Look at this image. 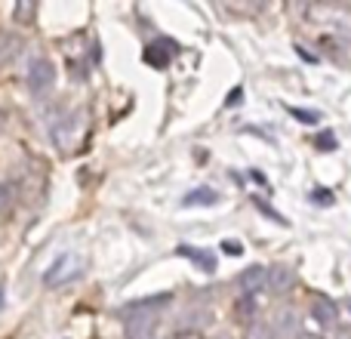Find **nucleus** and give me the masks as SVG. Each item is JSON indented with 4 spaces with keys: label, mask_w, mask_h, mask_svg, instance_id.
<instances>
[{
    "label": "nucleus",
    "mask_w": 351,
    "mask_h": 339,
    "mask_svg": "<svg viewBox=\"0 0 351 339\" xmlns=\"http://www.w3.org/2000/svg\"><path fill=\"white\" fill-rule=\"evenodd\" d=\"M315 145L321 148V152H333V148H336V136L330 133V130H324V133L315 136Z\"/></svg>",
    "instance_id": "nucleus-11"
},
{
    "label": "nucleus",
    "mask_w": 351,
    "mask_h": 339,
    "mask_svg": "<svg viewBox=\"0 0 351 339\" xmlns=\"http://www.w3.org/2000/svg\"><path fill=\"white\" fill-rule=\"evenodd\" d=\"M222 250H225V253H231V256H241V253H243V247H241L237 241H225Z\"/></svg>",
    "instance_id": "nucleus-17"
},
{
    "label": "nucleus",
    "mask_w": 351,
    "mask_h": 339,
    "mask_svg": "<svg viewBox=\"0 0 351 339\" xmlns=\"http://www.w3.org/2000/svg\"><path fill=\"white\" fill-rule=\"evenodd\" d=\"M56 84V65L49 59H43V56H37L34 62L28 65V86L34 96H43V93H49V86Z\"/></svg>",
    "instance_id": "nucleus-3"
},
{
    "label": "nucleus",
    "mask_w": 351,
    "mask_h": 339,
    "mask_svg": "<svg viewBox=\"0 0 351 339\" xmlns=\"http://www.w3.org/2000/svg\"><path fill=\"white\" fill-rule=\"evenodd\" d=\"M311 200H315V204H333V191H324V188H317V191H311Z\"/></svg>",
    "instance_id": "nucleus-15"
},
{
    "label": "nucleus",
    "mask_w": 351,
    "mask_h": 339,
    "mask_svg": "<svg viewBox=\"0 0 351 339\" xmlns=\"http://www.w3.org/2000/svg\"><path fill=\"white\" fill-rule=\"evenodd\" d=\"M311 318H315L321 327H333V324L339 321V309H336V303L330 296H315V303H311Z\"/></svg>",
    "instance_id": "nucleus-5"
},
{
    "label": "nucleus",
    "mask_w": 351,
    "mask_h": 339,
    "mask_svg": "<svg viewBox=\"0 0 351 339\" xmlns=\"http://www.w3.org/2000/svg\"><path fill=\"white\" fill-rule=\"evenodd\" d=\"M173 53H176V43H170V40H164V43H152V47L145 49V62L152 68H167L170 65V59H173Z\"/></svg>",
    "instance_id": "nucleus-6"
},
{
    "label": "nucleus",
    "mask_w": 351,
    "mask_h": 339,
    "mask_svg": "<svg viewBox=\"0 0 351 339\" xmlns=\"http://www.w3.org/2000/svg\"><path fill=\"white\" fill-rule=\"evenodd\" d=\"M12 204V188L10 185H0V213H6Z\"/></svg>",
    "instance_id": "nucleus-14"
},
{
    "label": "nucleus",
    "mask_w": 351,
    "mask_h": 339,
    "mask_svg": "<svg viewBox=\"0 0 351 339\" xmlns=\"http://www.w3.org/2000/svg\"><path fill=\"white\" fill-rule=\"evenodd\" d=\"M250 339H271V334H268L265 324H253L250 327Z\"/></svg>",
    "instance_id": "nucleus-16"
},
{
    "label": "nucleus",
    "mask_w": 351,
    "mask_h": 339,
    "mask_svg": "<svg viewBox=\"0 0 351 339\" xmlns=\"http://www.w3.org/2000/svg\"><path fill=\"white\" fill-rule=\"evenodd\" d=\"M80 272H84V259L74 253H65L62 259H56L53 266L47 268V274H43V284L47 287H62L68 284V281L80 278Z\"/></svg>",
    "instance_id": "nucleus-2"
},
{
    "label": "nucleus",
    "mask_w": 351,
    "mask_h": 339,
    "mask_svg": "<svg viewBox=\"0 0 351 339\" xmlns=\"http://www.w3.org/2000/svg\"><path fill=\"white\" fill-rule=\"evenodd\" d=\"M219 204V191L213 188H194L182 198V207H216Z\"/></svg>",
    "instance_id": "nucleus-9"
},
{
    "label": "nucleus",
    "mask_w": 351,
    "mask_h": 339,
    "mask_svg": "<svg viewBox=\"0 0 351 339\" xmlns=\"http://www.w3.org/2000/svg\"><path fill=\"white\" fill-rule=\"evenodd\" d=\"M302 339H321V336H302Z\"/></svg>",
    "instance_id": "nucleus-19"
},
{
    "label": "nucleus",
    "mask_w": 351,
    "mask_h": 339,
    "mask_svg": "<svg viewBox=\"0 0 351 339\" xmlns=\"http://www.w3.org/2000/svg\"><path fill=\"white\" fill-rule=\"evenodd\" d=\"M12 47H16V40H12L10 34H0V62H6L12 56Z\"/></svg>",
    "instance_id": "nucleus-13"
},
{
    "label": "nucleus",
    "mask_w": 351,
    "mask_h": 339,
    "mask_svg": "<svg viewBox=\"0 0 351 339\" xmlns=\"http://www.w3.org/2000/svg\"><path fill=\"white\" fill-rule=\"evenodd\" d=\"M241 96H243L241 86H237V90H231V93H228V105H237V102H241Z\"/></svg>",
    "instance_id": "nucleus-18"
},
{
    "label": "nucleus",
    "mask_w": 351,
    "mask_h": 339,
    "mask_svg": "<svg viewBox=\"0 0 351 339\" xmlns=\"http://www.w3.org/2000/svg\"><path fill=\"white\" fill-rule=\"evenodd\" d=\"M176 253H179V256H188L191 262H197V266L204 268L206 274L216 272V256L206 253V250H197V247H191V244H179V250H176Z\"/></svg>",
    "instance_id": "nucleus-7"
},
{
    "label": "nucleus",
    "mask_w": 351,
    "mask_h": 339,
    "mask_svg": "<svg viewBox=\"0 0 351 339\" xmlns=\"http://www.w3.org/2000/svg\"><path fill=\"white\" fill-rule=\"evenodd\" d=\"M299 321H296V312L293 309H280L278 318H274V334L278 336H296Z\"/></svg>",
    "instance_id": "nucleus-10"
},
{
    "label": "nucleus",
    "mask_w": 351,
    "mask_h": 339,
    "mask_svg": "<svg viewBox=\"0 0 351 339\" xmlns=\"http://www.w3.org/2000/svg\"><path fill=\"white\" fill-rule=\"evenodd\" d=\"M265 284H271V290L284 293V290H290V287L296 284V274H293L287 266H274L271 272L265 274Z\"/></svg>",
    "instance_id": "nucleus-8"
},
{
    "label": "nucleus",
    "mask_w": 351,
    "mask_h": 339,
    "mask_svg": "<svg viewBox=\"0 0 351 339\" xmlns=\"http://www.w3.org/2000/svg\"><path fill=\"white\" fill-rule=\"evenodd\" d=\"M265 274H268V268H262V266H250V268H243V272L237 274V281H234L237 293H241L243 299L256 296V293H259L262 287H265Z\"/></svg>",
    "instance_id": "nucleus-4"
},
{
    "label": "nucleus",
    "mask_w": 351,
    "mask_h": 339,
    "mask_svg": "<svg viewBox=\"0 0 351 339\" xmlns=\"http://www.w3.org/2000/svg\"><path fill=\"white\" fill-rule=\"evenodd\" d=\"M170 303V296L160 299H145V303H136L127 315V324H123V334L127 339H154V330H158L160 321V305Z\"/></svg>",
    "instance_id": "nucleus-1"
},
{
    "label": "nucleus",
    "mask_w": 351,
    "mask_h": 339,
    "mask_svg": "<svg viewBox=\"0 0 351 339\" xmlns=\"http://www.w3.org/2000/svg\"><path fill=\"white\" fill-rule=\"evenodd\" d=\"M290 115L296 117V121H302V124H317V121H321V115H317V111H305V108H290Z\"/></svg>",
    "instance_id": "nucleus-12"
}]
</instances>
